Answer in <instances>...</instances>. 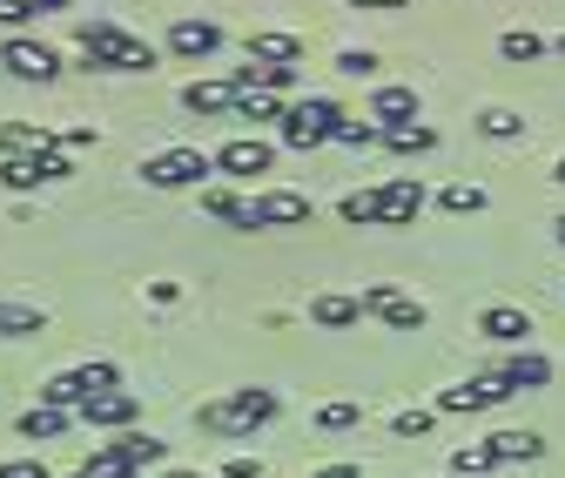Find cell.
I'll list each match as a JSON object with an SVG mask.
<instances>
[{
  "label": "cell",
  "mask_w": 565,
  "mask_h": 478,
  "mask_svg": "<svg viewBox=\"0 0 565 478\" xmlns=\"http://www.w3.org/2000/svg\"><path fill=\"white\" fill-rule=\"evenodd\" d=\"M75 41L88 54V67H108V75H135V67H156V47L135 41L115 21H75Z\"/></svg>",
  "instance_id": "cell-1"
},
{
  "label": "cell",
  "mask_w": 565,
  "mask_h": 478,
  "mask_svg": "<svg viewBox=\"0 0 565 478\" xmlns=\"http://www.w3.org/2000/svg\"><path fill=\"white\" fill-rule=\"evenodd\" d=\"M276 391H230V397H216V404H202L195 412V425L202 432H223V438H243V432H256V425H269L276 418Z\"/></svg>",
  "instance_id": "cell-2"
},
{
  "label": "cell",
  "mask_w": 565,
  "mask_h": 478,
  "mask_svg": "<svg viewBox=\"0 0 565 478\" xmlns=\"http://www.w3.org/2000/svg\"><path fill=\"white\" fill-rule=\"evenodd\" d=\"M337 128H343V115H337V102H323V95H310V102H290L282 108V149H323V142H337Z\"/></svg>",
  "instance_id": "cell-3"
},
{
  "label": "cell",
  "mask_w": 565,
  "mask_h": 478,
  "mask_svg": "<svg viewBox=\"0 0 565 478\" xmlns=\"http://www.w3.org/2000/svg\"><path fill=\"white\" fill-rule=\"evenodd\" d=\"M202 176H216V156H202V149H162L141 162V182L149 189H195Z\"/></svg>",
  "instance_id": "cell-4"
},
{
  "label": "cell",
  "mask_w": 565,
  "mask_h": 478,
  "mask_svg": "<svg viewBox=\"0 0 565 478\" xmlns=\"http://www.w3.org/2000/svg\"><path fill=\"white\" fill-rule=\"evenodd\" d=\"M0 67H8V75H21V82H54V75H61V54H54L47 41L8 34V41H0Z\"/></svg>",
  "instance_id": "cell-5"
},
{
  "label": "cell",
  "mask_w": 565,
  "mask_h": 478,
  "mask_svg": "<svg viewBox=\"0 0 565 478\" xmlns=\"http://www.w3.org/2000/svg\"><path fill=\"white\" fill-rule=\"evenodd\" d=\"M505 397H512V384L491 371V378H471V384L438 391V412H445V418H458V412H491V404H505Z\"/></svg>",
  "instance_id": "cell-6"
},
{
  "label": "cell",
  "mask_w": 565,
  "mask_h": 478,
  "mask_svg": "<svg viewBox=\"0 0 565 478\" xmlns=\"http://www.w3.org/2000/svg\"><path fill=\"white\" fill-rule=\"evenodd\" d=\"M417 210H424L417 176H391V182H377V230H404V223H417Z\"/></svg>",
  "instance_id": "cell-7"
},
{
  "label": "cell",
  "mask_w": 565,
  "mask_h": 478,
  "mask_svg": "<svg viewBox=\"0 0 565 478\" xmlns=\"http://www.w3.org/2000/svg\"><path fill=\"white\" fill-rule=\"evenodd\" d=\"M364 310H371L377 323H391V330H424V304L404 297L397 284H364Z\"/></svg>",
  "instance_id": "cell-8"
},
{
  "label": "cell",
  "mask_w": 565,
  "mask_h": 478,
  "mask_svg": "<svg viewBox=\"0 0 565 478\" xmlns=\"http://www.w3.org/2000/svg\"><path fill=\"white\" fill-rule=\"evenodd\" d=\"M216 169L223 176H269L276 169V149L263 142V135H230V142L216 149Z\"/></svg>",
  "instance_id": "cell-9"
},
{
  "label": "cell",
  "mask_w": 565,
  "mask_h": 478,
  "mask_svg": "<svg viewBox=\"0 0 565 478\" xmlns=\"http://www.w3.org/2000/svg\"><path fill=\"white\" fill-rule=\"evenodd\" d=\"M249 210H256V230H290V223H310V195L303 189H263Z\"/></svg>",
  "instance_id": "cell-10"
},
{
  "label": "cell",
  "mask_w": 565,
  "mask_h": 478,
  "mask_svg": "<svg viewBox=\"0 0 565 478\" xmlns=\"http://www.w3.org/2000/svg\"><path fill=\"white\" fill-rule=\"evenodd\" d=\"M216 47H223V28H216V21H195V14H175V21H169V54L209 61Z\"/></svg>",
  "instance_id": "cell-11"
},
{
  "label": "cell",
  "mask_w": 565,
  "mask_h": 478,
  "mask_svg": "<svg viewBox=\"0 0 565 478\" xmlns=\"http://www.w3.org/2000/svg\"><path fill=\"white\" fill-rule=\"evenodd\" d=\"M135 412H141L135 391H95L75 418H82V425H95V432H121V425H135Z\"/></svg>",
  "instance_id": "cell-12"
},
{
  "label": "cell",
  "mask_w": 565,
  "mask_h": 478,
  "mask_svg": "<svg viewBox=\"0 0 565 478\" xmlns=\"http://www.w3.org/2000/svg\"><path fill=\"white\" fill-rule=\"evenodd\" d=\"M249 61H269V67H297L303 61V41L290 28H256L249 34Z\"/></svg>",
  "instance_id": "cell-13"
},
{
  "label": "cell",
  "mask_w": 565,
  "mask_h": 478,
  "mask_svg": "<svg viewBox=\"0 0 565 478\" xmlns=\"http://www.w3.org/2000/svg\"><path fill=\"white\" fill-rule=\"evenodd\" d=\"M478 337H491V344H525V337H532V317L512 310V304H491V310L478 317Z\"/></svg>",
  "instance_id": "cell-14"
},
{
  "label": "cell",
  "mask_w": 565,
  "mask_h": 478,
  "mask_svg": "<svg viewBox=\"0 0 565 478\" xmlns=\"http://www.w3.org/2000/svg\"><path fill=\"white\" fill-rule=\"evenodd\" d=\"M202 216H216V223H230V230H256V210H249L236 189H216V182L202 189Z\"/></svg>",
  "instance_id": "cell-15"
},
{
  "label": "cell",
  "mask_w": 565,
  "mask_h": 478,
  "mask_svg": "<svg viewBox=\"0 0 565 478\" xmlns=\"http://www.w3.org/2000/svg\"><path fill=\"white\" fill-rule=\"evenodd\" d=\"M182 108L202 115V121H209V115H236V88H230V82H189V88H182Z\"/></svg>",
  "instance_id": "cell-16"
},
{
  "label": "cell",
  "mask_w": 565,
  "mask_h": 478,
  "mask_svg": "<svg viewBox=\"0 0 565 478\" xmlns=\"http://www.w3.org/2000/svg\"><path fill=\"white\" fill-rule=\"evenodd\" d=\"M358 317H364V297H337V290L310 297V323H323V330H350Z\"/></svg>",
  "instance_id": "cell-17"
},
{
  "label": "cell",
  "mask_w": 565,
  "mask_h": 478,
  "mask_svg": "<svg viewBox=\"0 0 565 478\" xmlns=\"http://www.w3.org/2000/svg\"><path fill=\"white\" fill-rule=\"evenodd\" d=\"M41 149H54L41 121H0V156H41Z\"/></svg>",
  "instance_id": "cell-18"
},
{
  "label": "cell",
  "mask_w": 565,
  "mask_h": 478,
  "mask_svg": "<svg viewBox=\"0 0 565 478\" xmlns=\"http://www.w3.org/2000/svg\"><path fill=\"white\" fill-rule=\"evenodd\" d=\"M484 445H491V458H499V465H532V458L545 452L539 432H491Z\"/></svg>",
  "instance_id": "cell-19"
},
{
  "label": "cell",
  "mask_w": 565,
  "mask_h": 478,
  "mask_svg": "<svg viewBox=\"0 0 565 478\" xmlns=\"http://www.w3.org/2000/svg\"><path fill=\"white\" fill-rule=\"evenodd\" d=\"M384 149H397V156H431L438 149V128L431 121H397V128H384Z\"/></svg>",
  "instance_id": "cell-20"
},
{
  "label": "cell",
  "mask_w": 565,
  "mask_h": 478,
  "mask_svg": "<svg viewBox=\"0 0 565 478\" xmlns=\"http://www.w3.org/2000/svg\"><path fill=\"white\" fill-rule=\"evenodd\" d=\"M371 121H384V128L417 121V88H377L371 95Z\"/></svg>",
  "instance_id": "cell-21"
},
{
  "label": "cell",
  "mask_w": 565,
  "mask_h": 478,
  "mask_svg": "<svg viewBox=\"0 0 565 478\" xmlns=\"http://www.w3.org/2000/svg\"><path fill=\"white\" fill-rule=\"evenodd\" d=\"M41 330H47V310H41V304L0 297V337H41Z\"/></svg>",
  "instance_id": "cell-22"
},
{
  "label": "cell",
  "mask_w": 565,
  "mask_h": 478,
  "mask_svg": "<svg viewBox=\"0 0 565 478\" xmlns=\"http://www.w3.org/2000/svg\"><path fill=\"white\" fill-rule=\"evenodd\" d=\"M115 452H121L135 471H149V465H162V458H169V445H162L156 432H121V438H115Z\"/></svg>",
  "instance_id": "cell-23"
},
{
  "label": "cell",
  "mask_w": 565,
  "mask_h": 478,
  "mask_svg": "<svg viewBox=\"0 0 565 478\" xmlns=\"http://www.w3.org/2000/svg\"><path fill=\"white\" fill-rule=\"evenodd\" d=\"M499 378H505L512 391H545V384H552V364H545L539 351H519V358H512V364H505Z\"/></svg>",
  "instance_id": "cell-24"
},
{
  "label": "cell",
  "mask_w": 565,
  "mask_h": 478,
  "mask_svg": "<svg viewBox=\"0 0 565 478\" xmlns=\"http://www.w3.org/2000/svg\"><path fill=\"white\" fill-rule=\"evenodd\" d=\"M28 445H41V438H61L67 432V412H54V404H34V412H21V425H14Z\"/></svg>",
  "instance_id": "cell-25"
},
{
  "label": "cell",
  "mask_w": 565,
  "mask_h": 478,
  "mask_svg": "<svg viewBox=\"0 0 565 478\" xmlns=\"http://www.w3.org/2000/svg\"><path fill=\"white\" fill-rule=\"evenodd\" d=\"M75 478H135V465H128L115 445H95V452L75 465Z\"/></svg>",
  "instance_id": "cell-26"
},
{
  "label": "cell",
  "mask_w": 565,
  "mask_h": 478,
  "mask_svg": "<svg viewBox=\"0 0 565 478\" xmlns=\"http://www.w3.org/2000/svg\"><path fill=\"white\" fill-rule=\"evenodd\" d=\"M337 216H343L350 230H377V189H350V195L337 202Z\"/></svg>",
  "instance_id": "cell-27"
},
{
  "label": "cell",
  "mask_w": 565,
  "mask_h": 478,
  "mask_svg": "<svg viewBox=\"0 0 565 478\" xmlns=\"http://www.w3.org/2000/svg\"><path fill=\"white\" fill-rule=\"evenodd\" d=\"M478 135H491V142H519V135H525V115H519V108H484V115H478Z\"/></svg>",
  "instance_id": "cell-28"
},
{
  "label": "cell",
  "mask_w": 565,
  "mask_h": 478,
  "mask_svg": "<svg viewBox=\"0 0 565 478\" xmlns=\"http://www.w3.org/2000/svg\"><path fill=\"white\" fill-rule=\"evenodd\" d=\"M499 54H505L512 67H532V61L545 54V41H539L532 28H512V34H499Z\"/></svg>",
  "instance_id": "cell-29"
},
{
  "label": "cell",
  "mask_w": 565,
  "mask_h": 478,
  "mask_svg": "<svg viewBox=\"0 0 565 478\" xmlns=\"http://www.w3.org/2000/svg\"><path fill=\"white\" fill-rule=\"evenodd\" d=\"M358 418H364V404H358V397H330L323 412H317V432H350Z\"/></svg>",
  "instance_id": "cell-30"
},
{
  "label": "cell",
  "mask_w": 565,
  "mask_h": 478,
  "mask_svg": "<svg viewBox=\"0 0 565 478\" xmlns=\"http://www.w3.org/2000/svg\"><path fill=\"white\" fill-rule=\"evenodd\" d=\"M491 465H499V458H491V445H458L451 452V478H484Z\"/></svg>",
  "instance_id": "cell-31"
},
{
  "label": "cell",
  "mask_w": 565,
  "mask_h": 478,
  "mask_svg": "<svg viewBox=\"0 0 565 478\" xmlns=\"http://www.w3.org/2000/svg\"><path fill=\"white\" fill-rule=\"evenodd\" d=\"M236 121H282V102L263 95V88H249V95H236Z\"/></svg>",
  "instance_id": "cell-32"
},
{
  "label": "cell",
  "mask_w": 565,
  "mask_h": 478,
  "mask_svg": "<svg viewBox=\"0 0 565 478\" xmlns=\"http://www.w3.org/2000/svg\"><path fill=\"white\" fill-rule=\"evenodd\" d=\"M0 182H8L14 195H28V189H41V176H34V156H0Z\"/></svg>",
  "instance_id": "cell-33"
},
{
  "label": "cell",
  "mask_w": 565,
  "mask_h": 478,
  "mask_svg": "<svg viewBox=\"0 0 565 478\" xmlns=\"http://www.w3.org/2000/svg\"><path fill=\"white\" fill-rule=\"evenodd\" d=\"M438 202H445L451 216H478V210H484V189H478V182H451Z\"/></svg>",
  "instance_id": "cell-34"
},
{
  "label": "cell",
  "mask_w": 565,
  "mask_h": 478,
  "mask_svg": "<svg viewBox=\"0 0 565 478\" xmlns=\"http://www.w3.org/2000/svg\"><path fill=\"white\" fill-rule=\"evenodd\" d=\"M431 425H438V412H397V418H391L397 438H431Z\"/></svg>",
  "instance_id": "cell-35"
},
{
  "label": "cell",
  "mask_w": 565,
  "mask_h": 478,
  "mask_svg": "<svg viewBox=\"0 0 565 478\" xmlns=\"http://www.w3.org/2000/svg\"><path fill=\"white\" fill-rule=\"evenodd\" d=\"M337 142H350V149H371V142H384V128H377V121H343V128H337Z\"/></svg>",
  "instance_id": "cell-36"
},
{
  "label": "cell",
  "mask_w": 565,
  "mask_h": 478,
  "mask_svg": "<svg viewBox=\"0 0 565 478\" xmlns=\"http://www.w3.org/2000/svg\"><path fill=\"white\" fill-rule=\"evenodd\" d=\"M34 176H41V182H61V176H75V169H67V149H41V156H34Z\"/></svg>",
  "instance_id": "cell-37"
},
{
  "label": "cell",
  "mask_w": 565,
  "mask_h": 478,
  "mask_svg": "<svg viewBox=\"0 0 565 478\" xmlns=\"http://www.w3.org/2000/svg\"><path fill=\"white\" fill-rule=\"evenodd\" d=\"M41 8H34V0H0V28H28Z\"/></svg>",
  "instance_id": "cell-38"
},
{
  "label": "cell",
  "mask_w": 565,
  "mask_h": 478,
  "mask_svg": "<svg viewBox=\"0 0 565 478\" xmlns=\"http://www.w3.org/2000/svg\"><path fill=\"white\" fill-rule=\"evenodd\" d=\"M337 67H343V75H371L377 54H371V47H343V54H337Z\"/></svg>",
  "instance_id": "cell-39"
},
{
  "label": "cell",
  "mask_w": 565,
  "mask_h": 478,
  "mask_svg": "<svg viewBox=\"0 0 565 478\" xmlns=\"http://www.w3.org/2000/svg\"><path fill=\"white\" fill-rule=\"evenodd\" d=\"M95 142H102L95 128H61V135H54V149H95Z\"/></svg>",
  "instance_id": "cell-40"
},
{
  "label": "cell",
  "mask_w": 565,
  "mask_h": 478,
  "mask_svg": "<svg viewBox=\"0 0 565 478\" xmlns=\"http://www.w3.org/2000/svg\"><path fill=\"white\" fill-rule=\"evenodd\" d=\"M0 478H47V465L41 458H8V465H0Z\"/></svg>",
  "instance_id": "cell-41"
},
{
  "label": "cell",
  "mask_w": 565,
  "mask_h": 478,
  "mask_svg": "<svg viewBox=\"0 0 565 478\" xmlns=\"http://www.w3.org/2000/svg\"><path fill=\"white\" fill-rule=\"evenodd\" d=\"M256 471H263V465H256L249 452H236V458H223V478H256Z\"/></svg>",
  "instance_id": "cell-42"
},
{
  "label": "cell",
  "mask_w": 565,
  "mask_h": 478,
  "mask_svg": "<svg viewBox=\"0 0 565 478\" xmlns=\"http://www.w3.org/2000/svg\"><path fill=\"white\" fill-rule=\"evenodd\" d=\"M350 8H364V14H404L411 0H350Z\"/></svg>",
  "instance_id": "cell-43"
},
{
  "label": "cell",
  "mask_w": 565,
  "mask_h": 478,
  "mask_svg": "<svg viewBox=\"0 0 565 478\" xmlns=\"http://www.w3.org/2000/svg\"><path fill=\"white\" fill-rule=\"evenodd\" d=\"M310 478H364V465H350V458H337V465H323V471H310Z\"/></svg>",
  "instance_id": "cell-44"
},
{
  "label": "cell",
  "mask_w": 565,
  "mask_h": 478,
  "mask_svg": "<svg viewBox=\"0 0 565 478\" xmlns=\"http://www.w3.org/2000/svg\"><path fill=\"white\" fill-rule=\"evenodd\" d=\"M156 478H202V471H156Z\"/></svg>",
  "instance_id": "cell-45"
},
{
  "label": "cell",
  "mask_w": 565,
  "mask_h": 478,
  "mask_svg": "<svg viewBox=\"0 0 565 478\" xmlns=\"http://www.w3.org/2000/svg\"><path fill=\"white\" fill-rule=\"evenodd\" d=\"M552 182H565V156H558V169H552Z\"/></svg>",
  "instance_id": "cell-46"
},
{
  "label": "cell",
  "mask_w": 565,
  "mask_h": 478,
  "mask_svg": "<svg viewBox=\"0 0 565 478\" xmlns=\"http://www.w3.org/2000/svg\"><path fill=\"white\" fill-rule=\"evenodd\" d=\"M552 236H558V243H565V216H558V223H552Z\"/></svg>",
  "instance_id": "cell-47"
},
{
  "label": "cell",
  "mask_w": 565,
  "mask_h": 478,
  "mask_svg": "<svg viewBox=\"0 0 565 478\" xmlns=\"http://www.w3.org/2000/svg\"><path fill=\"white\" fill-rule=\"evenodd\" d=\"M558 54H565V34H558Z\"/></svg>",
  "instance_id": "cell-48"
},
{
  "label": "cell",
  "mask_w": 565,
  "mask_h": 478,
  "mask_svg": "<svg viewBox=\"0 0 565 478\" xmlns=\"http://www.w3.org/2000/svg\"><path fill=\"white\" fill-rule=\"evenodd\" d=\"M445 478H451V471H445Z\"/></svg>",
  "instance_id": "cell-49"
}]
</instances>
